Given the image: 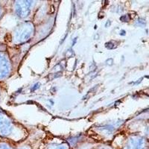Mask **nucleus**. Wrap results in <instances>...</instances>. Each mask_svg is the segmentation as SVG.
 <instances>
[{
	"mask_svg": "<svg viewBox=\"0 0 149 149\" xmlns=\"http://www.w3.org/2000/svg\"><path fill=\"white\" fill-rule=\"evenodd\" d=\"M0 149H11L10 148V146H8L6 143H4V142H2L0 143Z\"/></svg>",
	"mask_w": 149,
	"mask_h": 149,
	"instance_id": "nucleus-7",
	"label": "nucleus"
},
{
	"mask_svg": "<svg viewBox=\"0 0 149 149\" xmlns=\"http://www.w3.org/2000/svg\"><path fill=\"white\" fill-rule=\"evenodd\" d=\"M10 71V61L5 53L0 52V79L8 76Z\"/></svg>",
	"mask_w": 149,
	"mask_h": 149,
	"instance_id": "nucleus-3",
	"label": "nucleus"
},
{
	"mask_svg": "<svg viewBox=\"0 0 149 149\" xmlns=\"http://www.w3.org/2000/svg\"><path fill=\"white\" fill-rule=\"evenodd\" d=\"M145 145L146 142L143 138L134 136L127 139L125 144V149H143Z\"/></svg>",
	"mask_w": 149,
	"mask_h": 149,
	"instance_id": "nucleus-5",
	"label": "nucleus"
},
{
	"mask_svg": "<svg viewBox=\"0 0 149 149\" xmlns=\"http://www.w3.org/2000/svg\"><path fill=\"white\" fill-rule=\"evenodd\" d=\"M34 34V26L31 22H23L15 31L14 40L17 43H22L29 40Z\"/></svg>",
	"mask_w": 149,
	"mask_h": 149,
	"instance_id": "nucleus-1",
	"label": "nucleus"
},
{
	"mask_svg": "<svg viewBox=\"0 0 149 149\" xmlns=\"http://www.w3.org/2000/svg\"><path fill=\"white\" fill-rule=\"evenodd\" d=\"M31 2L30 1H18L16 2V14L20 18H26L31 12Z\"/></svg>",
	"mask_w": 149,
	"mask_h": 149,
	"instance_id": "nucleus-2",
	"label": "nucleus"
},
{
	"mask_svg": "<svg viewBox=\"0 0 149 149\" xmlns=\"http://www.w3.org/2000/svg\"><path fill=\"white\" fill-rule=\"evenodd\" d=\"M2 8H1V6H0V17L2 16Z\"/></svg>",
	"mask_w": 149,
	"mask_h": 149,
	"instance_id": "nucleus-8",
	"label": "nucleus"
},
{
	"mask_svg": "<svg viewBox=\"0 0 149 149\" xmlns=\"http://www.w3.org/2000/svg\"><path fill=\"white\" fill-rule=\"evenodd\" d=\"M48 149H69V146L66 143H54L49 145Z\"/></svg>",
	"mask_w": 149,
	"mask_h": 149,
	"instance_id": "nucleus-6",
	"label": "nucleus"
},
{
	"mask_svg": "<svg viewBox=\"0 0 149 149\" xmlns=\"http://www.w3.org/2000/svg\"><path fill=\"white\" fill-rule=\"evenodd\" d=\"M13 130L12 122L6 116L0 112V134L8 136Z\"/></svg>",
	"mask_w": 149,
	"mask_h": 149,
	"instance_id": "nucleus-4",
	"label": "nucleus"
}]
</instances>
